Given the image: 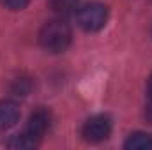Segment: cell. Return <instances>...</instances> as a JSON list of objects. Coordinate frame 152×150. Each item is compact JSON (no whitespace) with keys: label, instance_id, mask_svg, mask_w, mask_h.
<instances>
[{"label":"cell","instance_id":"cell-1","mask_svg":"<svg viewBox=\"0 0 152 150\" xmlns=\"http://www.w3.org/2000/svg\"><path fill=\"white\" fill-rule=\"evenodd\" d=\"M71 28L62 20H51L39 30V44L50 53H62L71 44Z\"/></svg>","mask_w":152,"mask_h":150},{"label":"cell","instance_id":"cell-11","mask_svg":"<svg viewBox=\"0 0 152 150\" xmlns=\"http://www.w3.org/2000/svg\"><path fill=\"white\" fill-rule=\"evenodd\" d=\"M149 99H152V74H151V78H149Z\"/></svg>","mask_w":152,"mask_h":150},{"label":"cell","instance_id":"cell-10","mask_svg":"<svg viewBox=\"0 0 152 150\" xmlns=\"http://www.w3.org/2000/svg\"><path fill=\"white\" fill-rule=\"evenodd\" d=\"M145 118L152 124V99H149V104H147V108H145Z\"/></svg>","mask_w":152,"mask_h":150},{"label":"cell","instance_id":"cell-7","mask_svg":"<svg viewBox=\"0 0 152 150\" xmlns=\"http://www.w3.org/2000/svg\"><path fill=\"white\" fill-rule=\"evenodd\" d=\"M126 150H151L152 149V134L147 133H133L126 143H124Z\"/></svg>","mask_w":152,"mask_h":150},{"label":"cell","instance_id":"cell-8","mask_svg":"<svg viewBox=\"0 0 152 150\" xmlns=\"http://www.w3.org/2000/svg\"><path fill=\"white\" fill-rule=\"evenodd\" d=\"M78 2L80 0H50V7L57 12V14H71L78 7Z\"/></svg>","mask_w":152,"mask_h":150},{"label":"cell","instance_id":"cell-6","mask_svg":"<svg viewBox=\"0 0 152 150\" xmlns=\"http://www.w3.org/2000/svg\"><path fill=\"white\" fill-rule=\"evenodd\" d=\"M39 138L32 136L30 133H21V134H16L12 136L9 141H7V147L9 149H16V150H30V149H36L39 145Z\"/></svg>","mask_w":152,"mask_h":150},{"label":"cell","instance_id":"cell-5","mask_svg":"<svg viewBox=\"0 0 152 150\" xmlns=\"http://www.w3.org/2000/svg\"><path fill=\"white\" fill-rule=\"evenodd\" d=\"M20 120V108L12 101H0V129H9Z\"/></svg>","mask_w":152,"mask_h":150},{"label":"cell","instance_id":"cell-4","mask_svg":"<svg viewBox=\"0 0 152 150\" xmlns=\"http://www.w3.org/2000/svg\"><path fill=\"white\" fill-rule=\"evenodd\" d=\"M50 125H51V115H50V111H46L44 108H39V110H36L28 117V124H27L25 131L41 140L50 131Z\"/></svg>","mask_w":152,"mask_h":150},{"label":"cell","instance_id":"cell-3","mask_svg":"<svg viewBox=\"0 0 152 150\" xmlns=\"http://www.w3.org/2000/svg\"><path fill=\"white\" fill-rule=\"evenodd\" d=\"M110 133H112V122L104 115L90 117L81 129V136L88 143H101L110 136Z\"/></svg>","mask_w":152,"mask_h":150},{"label":"cell","instance_id":"cell-9","mask_svg":"<svg viewBox=\"0 0 152 150\" xmlns=\"http://www.w3.org/2000/svg\"><path fill=\"white\" fill-rule=\"evenodd\" d=\"M0 2L4 7H7L11 11H21L30 4V0H0Z\"/></svg>","mask_w":152,"mask_h":150},{"label":"cell","instance_id":"cell-2","mask_svg":"<svg viewBox=\"0 0 152 150\" xmlns=\"http://www.w3.org/2000/svg\"><path fill=\"white\" fill-rule=\"evenodd\" d=\"M78 25L87 32H97L101 30L108 21V7L101 2H90L81 7H78L76 12Z\"/></svg>","mask_w":152,"mask_h":150}]
</instances>
